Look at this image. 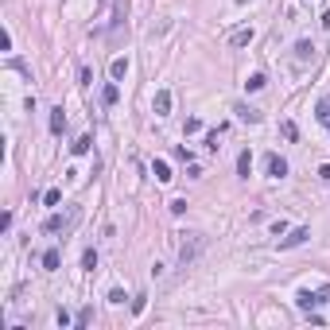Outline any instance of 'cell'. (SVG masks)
Returning a JSON list of instances; mask_svg holds the SVG:
<instances>
[{"label":"cell","instance_id":"cell-1","mask_svg":"<svg viewBox=\"0 0 330 330\" xmlns=\"http://www.w3.org/2000/svg\"><path fill=\"white\" fill-rule=\"evenodd\" d=\"M202 252V233H179V264H191Z\"/></svg>","mask_w":330,"mask_h":330},{"label":"cell","instance_id":"cell-2","mask_svg":"<svg viewBox=\"0 0 330 330\" xmlns=\"http://www.w3.org/2000/svg\"><path fill=\"white\" fill-rule=\"evenodd\" d=\"M74 222H78V210H70V214H51L43 222V233H62V229H70Z\"/></svg>","mask_w":330,"mask_h":330},{"label":"cell","instance_id":"cell-3","mask_svg":"<svg viewBox=\"0 0 330 330\" xmlns=\"http://www.w3.org/2000/svg\"><path fill=\"white\" fill-rule=\"evenodd\" d=\"M264 171H268L272 179H284V175H287V159L276 156V152H268V156H264Z\"/></svg>","mask_w":330,"mask_h":330},{"label":"cell","instance_id":"cell-4","mask_svg":"<svg viewBox=\"0 0 330 330\" xmlns=\"http://www.w3.org/2000/svg\"><path fill=\"white\" fill-rule=\"evenodd\" d=\"M307 237H311V229H307V226H299V229H291L287 237H280V249H296V245H303Z\"/></svg>","mask_w":330,"mask_h":330},{"label":"cell","instance_id":"cell-5","mask_svg":"<svg viewBox=\"0 0 330 330\" xmlns=\"http://www.w3.org/2000/svg\"><path fill=\"white\" fill-rule=\"evenodd\" d=\"M152 109H156V117H167V113H171V89H159V94L152 97Z\"/></svg>","mask_w":330,"mask_h":330},{"label":"cell","instance_id":"cell-6","mask_svg":"<svg viewBox=\"0 0 330 330\" xmlns=\"http://www.w3.org/2000/svg\"><path fill=\"white\" fill-rule=\"evenodd\" d=\"M233 113L245 124H261V109H252V105H233Z\"/></svg>","mask_w":330,"mask_h":330},{"label":"cell","instance_id":"cell-7","mask_svg":"<svg viewBox=\"0 0 330 330\" xmlns=\"http://www.w3.org/2000/svg\"><path fill=\"white\" fill-rule=\"evenodd\" d=\"M252 35H256L252 27H237V31L229 35V47H249V43H252Z\"/></svg>","mask_w":330,"mask_h":330},{"label":"cell","instance_id":"cell-8","mask_svg":"<svg viewBox=\"0 0 330 330\" xmlns=\"http://www.w3.org/2000/svg\"><path fill=\"white\" fill-rule=\"evenodd\" d=\"M296 303L303 307V311H311V307H319V303H322V296H319V291H299Z\"/></svg>","mask_w":330,"mask_h":330},{"label":"cell","instance_id":"cell-9","mask_svg":"<svg viewBox=\"0 0 330 330\" xmlns=\"http://www.w3.org/2000/svg\"><path fill=\"white\" fill-rule=\"evenodd\" d=\"M152 175H156L159 182H171V179H175V175H171V167H167L163 159H156V163H152Z\"/></svg>","mask_w":330,"mask_h":330},{"label":"cell","instance_id":"cell-10","mask_svg":"<svg viewBox=\"0 0 330 330\" xmlns=\"http://www.w3.org/2000/svg\"><path fill=\"white\" fill-rule=\"evenodd\" d=\"M59 264H62V252H59V249H47V252H43V268H47V272H54Z\"/></svg>","mask_w":330,"mask_h":330},{"label":"cell","instance_id":"cell-11","mask_svg":"<svg viewBox=\"0 0 330 330\" xmlns=\"http://www.w3.org/2000/svg\"><path fill=\"white\" fill-rule=\"evenodd\" d=\"M62 129H66V113H62V109H51V132L62 136Z\"/></svg>","mask_w":330,"mask_h":330},{"label":"cell","instance_id":"cell-12","mask_svg":"<svg viewBox=\"0 0 330 330\" xmlns=\"http://www.w3.org/2000/svg\"><path fill=\"white\" fill-rule=\"evenodd\" d=\"M101 101H105V105H117V101H121V89H117V82H109V86L101 89Z\"/></svg>","mask_w":330,"mask_h":330},{"label":"cell","instance_id":"cell-13","mask_svg":"<svg viewBox=\"0 0 330 330\" xmlns=\"http://www.w3.org/2000/svg\"><path fill=\"white\" fill-rule=\"evenodd\" d=\"M109 74H113V82H121L124 74H129V59H113V66H109Z\"/></svg>","mask_w":330,"mask_h":330},{"label":"cell","instance_id":"cell-14","mask_svg":"<svg viewBox=\"0 0 330 330\" xmlns=\"http://www.w3.org/2000/svg\"><path fill=\"white\" fill-rule=\"evenodd\" d=\"M237 171L249 179V171H252V152H241V156H237Z\"/></svg>","mask_w":330,"mask_h":330},{"label":"cell","instance_id":"cell-15","mask_svg":"<svg viewBox=\"0 0 330 330\" xmlns=\"http://www.w3.org/2000/svg\"><path fill=\"white\" fill-rule=\"evenodd\" d=\"M311 54H315V47L307 43V39H299V43H296V59H299V62H307Z\"/></svg>","mask_w":330,"mask_h":330},{"label":"cell","instance_id":"cell-16","mask_svg":"<svg viewBox=\"0 0 330 330\" xmlns=\"http://www.w3.org/2000/svg\"><path fill=\"white\" fill-rule=\"evenodd\" d=\"M89 148H94V140H89V136H78V140H74V156H86Z\"/></svg>","mask_w":330,"mask_h":330},{"label":"cell","instance_id":"cell-17","mask_svg":"<svg viewBox=\"0 0 330 330\" xmlns=\"http://www.w3.org/2000/svg\"><path fill=\"white\" fill-rule=\"evenodd\" d=\"M319 121L330 124V97H319Z\"/></svg>","mask_w":330,"mask_h":330},{"label":"cell","instance_id":"cell-18","mask_svg":"<svg viewBox=\"0 0 330 330\" xmlns=\"http://www.w3.org/2000/svg\"><path fill=\"white\" fill-rule=\"evenodd\" d=\"M245 86H249V89H264V86H268V78H264V74H249Z\"/></svg>","mask_w":330,"mask_h":330},{"label":"cell","instance_id":"cell-19","mask_svg":"<svg viewBox=\"0 0 330 330\" xmlns=\"http://www.w3.org/2000/svg\"><path fill=\"white\" fill-rule=\"evenodd\" d=\"M59 198H62V191H59V187H51V191L43 194V202H47V206H59Z\"/></svg>","mask_w":330,"mask_h":330},{"label":"cell","instance_id":"cell-20","mask_svg":"<svg viewBox=\"0 0 330 330\" xmlns=\"http://www.w3.org/2000/svg\"><path fill=\"white\" fill-rule=\"evenodd\" d=\"M82 264H86V268H97V252L86 249V252H82Z\"/></svg>","mask_w":330,"mask_h":330},{"label":"cell","instance_id":"cell-21","mask_svg":"<svg viewBox=\"0 0 330 330\" xmlns=\"http://www.w3.org/2000/svg\"><path fill=\"white\" fill-rule=\"evenodd\" d=\"M89 319H94V311H89V307H82V311H78V319H74V322H78V326H89Z\"/></svg>","mask_w":330,"mask_h":330},{"label":"cell","instance_id":"cell-22","mask_svg":"<svg viewBox=\"0 0 330 330\" xmlns=\"http://www.w3.org/2000/svg\"><path fill=\"white\" fill-rule=\"evenodd\" d=\"M171 214H187V198H171Z\"/></svg>","mask_w":330,"mask_h":330},{"label":"cell","instance_id":"cell-23","mask_svg":"<svg viewBox=\"0 0 330 330\" xmlns=\"http://www.w3.org/2000/svg\"><path fill=\"white\" fill-rule=\"evenodd\" d=\"M284 136H287V140H296V136H299V129H296L291 121H284Z\"/></svg>","mask_w":330,"mask_h":330},{"label":"cell","instance_id":"cell-24","mask_svg":"<svg viewBox=\"0 0 330 330\" xmlns=\"http://www.w3.org/2000/svg\"><path fill=\"white\" fill-rule=\"evenodd\" d=\"M319 179H322V182H330V163H322V167H319Z\"/></svg>","mask_w":330,"mask_h":330},{"label":"cell","instance_id":"cell-25","mask_svg":"<svg viewBox=\"0 0 330 330\" xmlns=\"http://www.w3.org/2000/svg\"><path fill=\"white\" fill-rule=\"evenodd\" d=\"M319 296H322V303H330V287H322V291H319Z\"/></svg>","mask_w":330,"mask_h":330},{"label":"cell","instance_id":"cell-26","mask_svg":"<svg viewBox=\"0 0 330 330\" xmlns=\"http://www.w3.org/2000/svg\"><path fill=\"white\" fill-rule=\"evenodd\" d=\"M237 4H249V0H237Z\"/></svg>","mask_w":330,"mask_h":330}]
</instances>
